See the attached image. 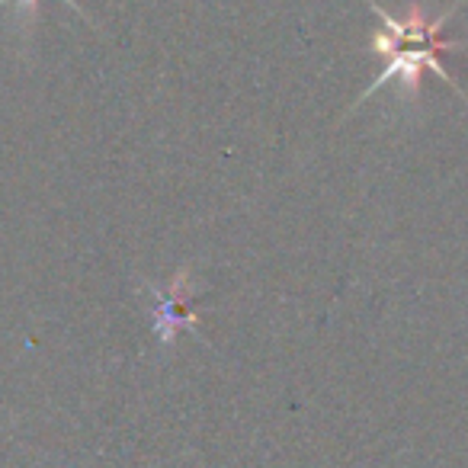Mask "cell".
<instances>
[{
    "instance_id": "7a4b0ae2",
    "label": "cell",
    "mask_w": 468,
    "mask_h": 468,
    "mask_svg": "<svg viewBox=\"0 0 468 468\" xmlns=\"http://www.w3.org/2000/svg\"><path fill=\"white\" fill-rule=\"evenodd\" d=\"M189 280H193V270L180 267L174 276H170L167 286H154V282H144V289L154 299V308H151V324H154V337L161 340V346H174L176 334L180 331H196V314L189 308Z\"/></svg>"
},
{
    "instance_id": "6da1fadb",
    "label": "cell",
    "mask_w": 468,
    "mask_h": 468,
    "mask_svg": "<svg viewBox=\"0 0 468 468\" xmlns=\"http://www.w3.org/2000/svg\"><path fill=\"white\" fill-rule=\"evenodd\" d=\"M366 4H369L372 14H376L378 23H382V27H378V33L372 36V52L382 58V74H378V78L372 80L363 93H359V100L350 106V112H346V116H353V112H356L359 106L372 97V93H378L385 84H391V80H398V84L404 87V93H417V90H420V74L423 71H433L436 78L446 80V84L452 87L459 97H465V90L455 84L452 74L442 68V55L459 52V48H462V42L446 39V36H442V27L452 20L455 10H459L465 0H455V4H449L440 16H427L420 4H414L404 20L391 16L385 7H378L376 0H366Z\"/></svg>"
},
{
    "instance_id": "3957f363",
    "label": "cell",
    "mask_w": 468,
    "mask_h": 468,
    "mask_svg": "<svg viewBox=\"0 0 468 468\" xmlns=\"http://www.w3.org/2000/svg\"><path fill=\"white\" fill-rule=\"evenodd\" d=\"M4 4H10V0H0V7H4ZM65 4L74 10V14H78V16H84V20L90 23V16L84 14V7H80L78 0H65ZM20 7H23V10H29V14H36V7H39V0H20ZM90 27H93V23H90Z\"/></svg>"
}]
</instances>
